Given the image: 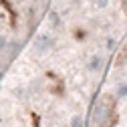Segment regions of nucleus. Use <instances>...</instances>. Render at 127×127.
<instances>
[{"label":"nucleus","instance_id":"f257e3e1","mask_svg":"<svg viewBox=\"0 0 127 127\" xmlns=\"http://www.w3.org/2000/svg\"><path fill=\"white\" fill-rule=\"evenodd\" d=\"M55 44H57V38L53 36V34H38L36 38H34V42H32V49H34V53H38V55H46V53H51L53 49H55Z\"/></svg>","mask_w":127,"mask_h":127},{"label":"nucleus","instance_id":"f03ea898","mask_svg":"<svg viewBox=\"0 0 127 127\" xmlns=\"http://www.w3.org/2000/svg\"><path fill=\"white\" fill-rule=\"evenodd\" d=\"M103 63H105V59H103L101 53H93V55L89 57V61H87L85 69H87L89 73H99V71L103 69Z\"/></svg>","mask_w":127,"mask_h":127},{"label":"nucleus","instance_id":"7ed1b4c3","mask_svg":"<svg viewBox=\"0 0 127 127\" xmlns=\"http://www.w3.org/2000/svg\"><path fill=\"white\" fill-rule=\"evenodd\" d=\"M115 93H117V97H127V83H119Z\"/></svg>","mask_w":127,"mask_h":127},{"label":"nucleus","instance_id":"20e7f679","mask_svg":"<svg viewBox=\"0 0 127 127\" xmlns=\"http://www.w3.org/2000/svg\"><path fill=\"white\" fill-rule=\"evenodd\" d=\"M71 127H83V119L79 117V115H75V117L71 119Z\"/></svg>","mask_w":127,"mask_h":127},{"label":"nucleus","instance_id":"39448f33","mask_svg":"<svg viewBox=\"0 0 127 127\" xmlns=\"http://www.w3.org/2000/svg\"><path fill=\"white\" fill-rule=\"evenodd\" d=\"M4 46H6V36H4V34H0V51H2Z\"/></svg>","mask_w":127,"mask_h":127}]
</instances>
